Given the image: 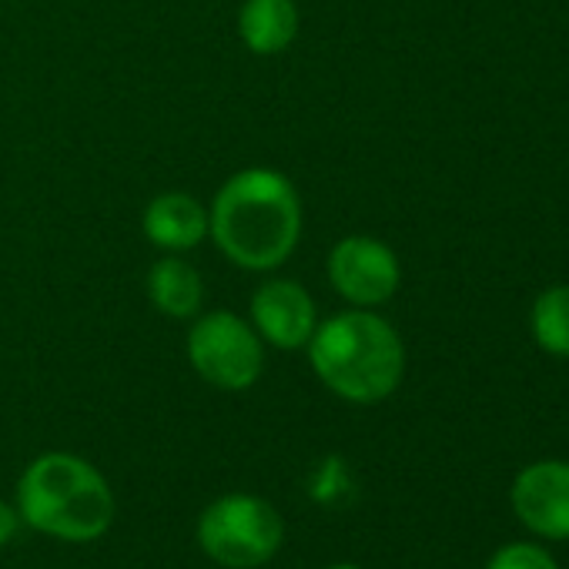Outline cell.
Wrapping results in <instances>:
<instances>
[{
	"mask_svg": "<svg viewBox=\"0 0 569 569\" xmlns=\"http://www.w3.org/2000/svg\"><path fill=\"white\" fill-rule=\"evenodd\" d=\"M21 522L61 539L91 542L114 522V492L98 466L74 452L38 456L18 482Z\"/></svg>",
	"mask_w": 569,
	"mask_h": 569,
	"instance_id": "3",
	"label": "cell"
},
{
	"mask_svg": "<svg viewBox=\"0 0 569 569\" xmlns=\"http://www.w3.org/2000/svg\"><path fill=\"white\" fill-rule=\"evenodd\" d=\"M208 238L244 271H274L302 241V198L274 168L234 171L208 208Z\"/></svg>",
	"mask_w": 569,
	"mask_h": 569,
	"instance_id": "1",
	"label": "cell"
},
{
	"mask_svg": "<svg viewBox=\"0 0 569 569\" xmlns=\"http://www.w3.org/2000/svg\"><path fill=\"white\" fill-rule=\"evenodd\" d=\"M284 526L278 509L251 492H228L214 499L198 519V542L208 559L228 569H254L281 546Z\"/></svg>",
	"mask_w": 569,
	"mask_h": 569,
	"instance_id": "4",
	"label": "cell"
},
{
	"mask_svg": "<svg viewBox=\"0 0 569 569\" xmlns=\"http://www.w3.org/2000/svg\"><path fill=\"white\" fill-rule=\"evenodd\" d=\"M532 339L542 352L569 359V284H552L539 292L529 312Z\"/></svg>",
	"mask_w": 569,
	"mask_h": 569,
	"instance_id": "12",
	"label": "cell"
},
{
	"mask_svg": "<svg viewBox=\"0 0 569 569\" xmlns=\"http://www.w3.org/2000/svg\"><path fill=\"white\" fill-rule=\"evenodd\" d=\"M248 322L264 346L278 352H299L309 346L319 326V306L296 278H268L251 296Z\"/></svg>",
	"mask_w": 569,
	"mask_h": 569,
	"instance_id": "7",
	"label": "cell"
},
{
	"mask_svg": "<svg viewBox=\"0 0 569 569\" xmlns=\"http://www.w3.org/2000/svg\"><path fill=\"white\" fill-rule=\"evenodd\" d=\"M148 299L168 319H194L204 306V281L181 254H164L148 271Z\"/></svg>",
	"mask_w": 569,
	"mask_h": 569,
	"instance_id": "11",
	"label": "cell"
},
{
	"mask_svg": "<svg viewBox=\"0 0 569 569\" xmlns=\"http://www.w3.org/2000/svg\"><path fill=\"white\" fill-rule=\"evenodd\" d=\"M18 526H21V512H18V506H11V502L0 499V546L14 539Z\"/></svg>",
	"mask_w": 569,
	"mask_h": 569,
	"instance_id": "14",
	"label": "cell"
},
{
	"mask_svg": "<svg viewBox=\"0 0 569 569\" xmlns=\"http://www.w3.org/2000/svg\"><path fill=\"white\" fill-rule=\"evenodd\" d=\"M306 349L316 379L352 406L389 399L406 376L402 336L372 309H349L319 322Z\"/></svg>",
	"mask_w": 569,
	"mask_h": 569,
	"instance_id": "2",
	"label": "cell"
},
{
	"mask_svg": "<svg viewBox=\"0 0 569 569\" xmlns=\"http://www.w3.org/2000/svg\"><path fill=\"white\" fill-rule=\"evenodd\" d=\"M332 569H359V566H332Z\"/></svg>",
	"mask_w": 569,
	"mask_h": 569,
	"instance_id": "15",
	"label": "cell"
},
{
	"mask_svg": "<svg viewBox=\"0 0 569 569\" xmlns=\"http://www.w3.org/2000/svg\"><path fill=\"white\" fill-rule=\"evenodd\" d=\"M516 516L546 539H569V462L526 466L512 482Z\"/></svg>",
	"mask_w": 569,
	"mask_h": 569,
	"instance_id": "8",
	"label": "cell"
},
{
	"mask_svg": "<svg viewBox=\"0 0 569 569\" xmlns=\"http://www.w3.org/2000/svg\"><path fill=\"white\" fill-rule=\"evenodd\" d=\"M191 369L221 392H244L264 372V342L241 316L218 309L194 316L188 329Z\"/></svg>",
	"mask_w": 569,
	"mask_h": 569,
	"instance_id": "5",
	"label": "cell"
},
{
	"mask_svg": "<svg viewBox=\"0 0 569 569\" xmlns=\"http://www.w3.org/2000/svg\"><path fill=\"white\" fill-rule=\"evenodd\" d=\"M489 569H559L556 559L532 542H509L492 559Z\"/></svg>",
	"mask_w": 569,
	"mask_h": 569,
	"instance_id": "13",
	"label": "cell"
},
{
	"mask_svg": "<svg viewBox=\"0 0 569 569\" xmlns=\"http://www.w3.org/2000/svg\"><path fill=\"white\" fill-rule=\"evenodd\" d=\"M326 271L336 296L346 299L352 309H379L402 284L399 254L372 234L339 238L329 251Z\"/></svg>",
	"mask_w": 569,
	"mask_h": 569,
	"instance_id": "6",
	"label": "cell"
},
{
	"mask_svg": "<svg viewBox=\"0 0 569 569\" xmlns=\"http://www.w3.org/2000/svg\"><path fill=\"white\" fill-rule=\"evenodd\" d=\"M299 24L302 18L296 0H244L238 11V34L258 58L289 51L299 38Z\"/></svg>",
	"mask_w": 569,
	"mask_h": 569,
	"instance_id": "10",
	"label": "cell"
},
{
	"mask_svg": "<svg viewBox=\"0 0 569 569\" xmlns=\"http://www.w3.org/2000/svg\"><path fill=\"white\" fill-rule=\"evenodd\" d=\"M144 238L164 254H184L208 238V208L188 191H161L144 204Z\"/></svg>",
	"mask_w": 569,
	"mask_h": 569,
	"instance_id": "9",
	"label": "cell"
}]
</instances>
